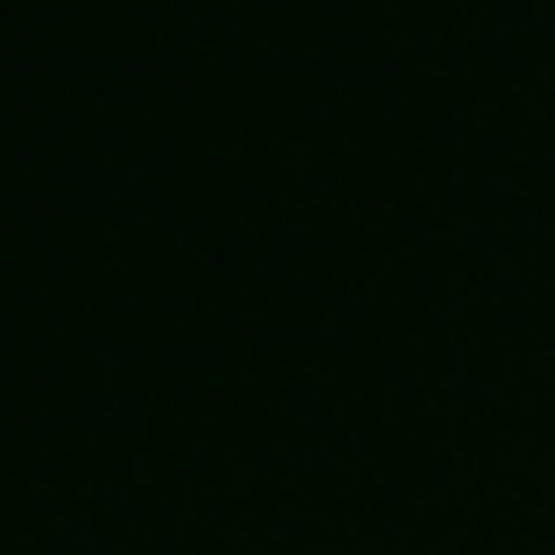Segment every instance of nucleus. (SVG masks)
Segmentation results:
<instances>
[]
</instances>
